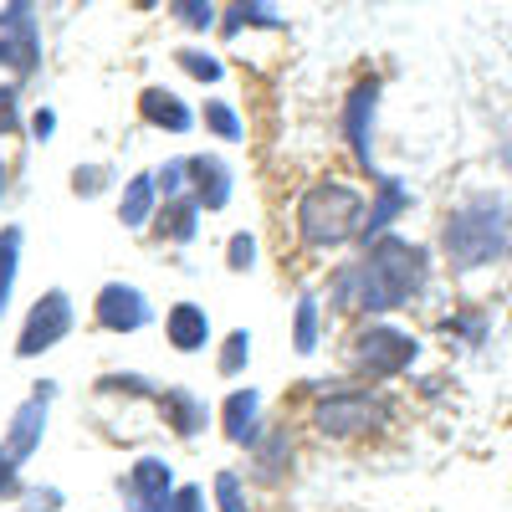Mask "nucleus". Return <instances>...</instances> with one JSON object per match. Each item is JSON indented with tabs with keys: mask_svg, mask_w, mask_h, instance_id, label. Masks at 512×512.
<instances>
[{
	"mask_svg": "<svg viewBox=\"0 0 512 512\" xmlns=\"http://www.w3.org/2000/svg\"><path fill=\"white\" fill-rule=\"evenodd\" d=\"M354 267V308L364 313H395L405 308L410 297L425 287V277H431V256H425V246L405 241V236H379L364 246Z\"/></svg>",
	"mask_w": 512,
	"mask_h": 512,
	"instance_id": "nucleus-1",
	"label": "nucleus"
},
{
	"mask_svg": "<svg viewBox=\"0 0 512 512\" xmlns=\"http://www.w3.org/2000/svg\"><path fill=\"white\" fill-rule=\"evenodd\" d=\"M441 251L456 272L492 267L512 256V216L497 195H466L441 221Z\"/></svg>",
	"mask_w": 512,
	"mask_h": 512,
	"instance_id": "nucleus-2",
	"label": "nucleus"
},
{
	"mask_svg": "<svg viewBox=\"0 0 512 512\" xmlns=\"http://www.w3.org/2000/svg\"><path fill=\"white\" fill-rule=\"evenodd\" d=\"M297 236L308 246H344L349 236H364V195L338 180L313 185L297 200Z\"/></svg>",
	"mask_w": 512,
	"mask_h": 512,
	"instance_id": "nucleus-3",
	"label": "nucleus"
},
{
	"mask_svg": "<svg viewBox=\"0 0 512 512\" xmlns=\"http://www.w3.org/2000/svg\"><path fill=\"white\" fill-rule=\"evenodd\" d=\"M390 425V400L379 390H323L313 405V431L349 441V436H369Z\"/></svg>",
	"mask_w": 512,
	"mask_h": 512,
	"instance_id": "nucleus-4",
	"label": "nucleus"
},
{
	"mask_svg": "<svg viewBox=\"0 0 512 512\" xmlns=\"http://www.w3.org/2000/svg\"><path fill=\"white\" fill-rule=\"evenodd\" d=\"M349 349H354V354H349L354 369L369 374V379H395V374H405V369L420 359V344H415L405 328H390V323L359 328Z\"/></svg>",
	"mask_w": 512,
	"mask_h": 512,
	"instance_id": "nucleus-5",
	"label": "nucleus"
},
{
	"mask_svg": "<svg viewBox=\"0 0 512 512\" xmlns=\"http://www.w3.org/2000/svg\"><path fill=\"white\" fill-rule=\"evenodd\" d=\"M72 333V297L62 287L52 292H41L26 323H21V338H16V359H36V354H47L52 344H62V338Z\"/></svg>",
	"mask_w": 512,
	"mask_h": 512,
	"instance_id": "nucleus-6",
	"label": "nucleus"
},
{
	"mask_svg": "<svg viewBox=\"0 0 512 512\" xmlns=\"http://www.w3.org/2000/svg\"><path fill=\"white\" fill-rule=\"evenodd\" d=\"M52 395H57V384H52V379H41V384H31V395L16 405V415H11V425H6V451H11L16 461H31V456L41 451Z\"/></svg>",
	"mask_w": 512,
	"mask_h": 512,
	"instance_id": "nucleus-7",
	"label": "nucleus"
},
{
	"mask_svg": "<svg viewBox=\"0 0 512 512\" xmlns=\"http://www.w3.org/2000/svg\"><path fill=\"white\" fill-rule=\"evenodd\" d=\"M93 318H98V328H108V333H139V328H149L154 308H149V297H144L134 282H108V287L93 297Z\"/></svg>",
	"mask_w": 512,
	"mask_h": 512,
	"instance_id": "nucleus-8",
	"label": "nucleus"
},
{
	"mask_svg": "<svg viewBox=\"0 0 512 512\" xmlns=\"http://www.w3.org/2000/svg\"><path fill=\"white\" fill-rule=\"evenodd\" d=\"M169 492H175V466H169L164 456H139L128 482H123V497H128L134 512H159L169 502Z\"/></svg>",
	"mask_w": 512,
	"mask_h": 512,
	"instance_id": "nucleus-9",
	"label": "nucleus"
},
{
	"mask_svg": "<svg viewBox=\"0 0 512 512\" xmlns=\"http://www.w3.org/2000/svg\"><path fill=\"white\" fill-rule=\"evenodd\" d=\"M374 103H379V82L369 77V82H359V88L349 93V103H344V134H349V149H354V159L364 164V169H374Z\"/></svg>",
	"mask_w": 512,
	"mask_h": 512,
	"instance_id": "nucleus-10",
	"label": "nucleus"
},
{
	"mask_svg": "<svg viewBox=\"0 0 512 512\" xmlns=\"http://www.w3.org/2000/svg\"><path fill=\"white\" fill-rule=\"evenodd\" d=\"M231 185H236V175H231V164L221 154H195L190 159V195L205 210H226L231 205Z\"/></svg>",
	"mask_w": 512,
	"mask_h": 512,
	"instance_id": "nucleus-11",
	"label": "nucleus"
},
{
	"mask_svg": "<svg viewBox=\"0 0 512 512\" xmlns=\"http://www.w3.org/2000/svg\"><path fill=\"white\" fill-rule=\"evenodd\" d=\"M154 400H159V415L169 420V431H175V436H200L205 431L210 410H205V400L195 390H185V384H164Z\"/></svg>",
	"mask_w": 512,
	"mask_h": 512,
	"instance_id": "nucleus-12",
	"label": "nucleus"
},
{
	"mask_svg": "<svg viewBox=\"0 0 512 512\" xmlns=\"http://www.w3.org/2000/svg\"><path fill=\"white\" fill-rule=\"evenodd\" d=\"M410 210V190L390 175H379L374 180V205H369V216H364V246L379 241V236H390V226Z\"/></svg>",
	"mask_w": 512,
	"mask_h": 512,
	"instance_id": "nucleus-13",
	"label": "nucleus"
},
{
	"mask_svg": "<svg viewBox=\"0 0 512 512\" xmlns=\"http://www.w3.org/2000/svg\"><path fill=\"white\" fill-rule=\"evenodd\" d=\"M164 338H169V349H180V354H200L210 344V318L200 303H175L164 313Z\"/></svg>",
	"mask_w": 512,
	"mask_h": 512,
	"instance_id": "nucleus-14",
	"label": "nucleus"
},
{
	"mask_svg": "<svg viewBox=\"0 0 512 512\" xmlns=\"http://www.w3.org/2000/svg\"><path fill=\"white\" fill-rule=\"evenodd\" d=\"M139 113H144L154 128H164V134H190V128H195V113L185 108L180 93H169V88H144Z\"/></svg>",
	"mask_w": 512,
	"mask_h": 512,
	"instance_id": "nucleus-15",
	"label": "nucleus"
},
{
	"mask_svg": "<svg viewBox=\"0 0 512 512\" xmlns=\"http://www.w3.org/2000/svg\"><path fill=\"white\" fill-rule=\"evenodd\" d=\"M256 415H262V395L256 390H231L221 420H226V441L236 446H256L262 441V425H256Z\"/></svg>",
	"mask_w": 512,
	"mask_h": 512,
	"instance_id": "nucleus-16",
	"label": "nucleus"
},
{
	"mask_svg": "<svg viewBox=\"0 0 512 512\" xmlns=\"http://www.w3.org/2000/svg\"><path fill=\"white\" fill-rule=\"evenodd\" d=\"M36 62H41V36H36V21L0 26V67H11L16 77H26Z\"/></svg>",
	"mask_w": 512,
	"mask_h": 512,
	"instance_id": "nucleus-17",
	"label": "nucleus"
},
{
	"mask_svg": "<svg viewBox=\"0 0 512 512\" xmlns=\"http://www.w3.org/2000/svg\"><path fill=\"white\" fill-rule=\"evenodd\" d=\"M200 200L195 195H175V200H164L159 205V221H154V231L164 236V241H175V246H185V241H195V231H200Z\"/></svg>",
	"mask_w": 512,
	"mask_h": 512,
	"instance_id": "nucleus-18",
	"label": "nucleus"
},
{
	"mask_svg": "<svg viewBox=\"0 0 512 512\" xmlns=\"http://www.w3.org/2000/svg\"><path fill=\"white\" fill-rule=\"evenodd\" d=\"M154 200H159V185H154V175H134V180L123 185V200H118V221H123L128 231L149 226V216H154Z\"/></svg>",
	"mask_w": 512,
	"mask_h": 512,
	"instance_id": "nucleus-19",
	"label": "nucleus"
},
{
	"mask_svg": "<svg viewBox=\"0 0 512 512\" xmlns=\"http://www.w3.org/2000/svg\"><path fill=\"white\" fill-rule=\"evenodd\" d=\"M251 451H256V477H262V482H277V477L287 472V461H292V441H287V431H272L267 441H256Z\"/></svg>",
	"mask_w": 512,
	"mask_h": 512,
	"instance_id": "nucleus-20",
	"label": "nucleus"
},
{
	"mask_svg": "<svg viewBox=\"0 0 512 512\" xmlns=\"http://www.w3.org/2000/svg\"><path fill=\"white\" fill-rule=\"evenodd\" d=\"M16 262H21V226H0V313H6V303H11Z\"/></svg>",
	"mask_w": 512,
	"mask_h": 512,
	"instance_id": "nucleus-21",
	"label": "nucleus"
},
{
	"mask_svg": "<svg viewBox=\"0 0 512 512\" xmlns=\"http://www.w3.org/2000/svg\"><path fill=\"white\" fill-rule=\"evenodd\" d=\"M241 26H282V16H277V6H272V0H236L221 31H226V36H236Z\"/></svg>",
	"mask_w": 512,
	"mask_h": 512,
	"instance_id": "nucleus-22",
	"label": "nucleus"
},
{
	"mask_svg": "<svg viewBox=\"0 0 512 512\" xmlns=\"http://www.w3.org/2000/svg\"><path fill=\"white\" fill-rule=\"evenodd\" d=\"M292 349H297V354H313V349H318V297H313V292H303V297H297Z\"/></svg>",
	"mask_w": 512,
	"mask_h": 512,
	"instance_id": "nucleus-23",
	"label": "nucleus"
},
{
	"mask_svg": "<svg viewBox=\"0 0 512 512\" xmlns=\"http://www.w3.org/2000/svg\"><path fill=\"white\" fill-rule=\"evenodd\" d=\"M169 16H175L180 26H190V31L216 26V6H210V0H169Z\"/></svg>",
	"mask_w": 512,
	"mask_h": 512,
	"instance_id": "nucleus-24",
	"label": "nucleus"
},
{
	"mask_svg": "<svg viewBox=\"0 0 512 512\" xmlns=\"http://www.w3.org/2000/svg\"><path fill=\"white\" fill-rule=\"evenodd\" d=\"M246 359H251V333H246V328L226 333V344H221V364H216V369H221L226 379H236V374L246 369Z\"/></svg>",
	"mask_w": 512,
	"mask_h": 512,
	"instance_id": "nucleus-25",
	"label": "nucleus"
},
{
	"mask_svg": "<svg viewBox=\"0 0 512 512\" xmlns=\"http://www.w3.org/2000/svg\"><path fill=\"white\" fill-rule=\"evenodd\" d=\"M205 128L210 134H221L226 144H236L246 128H241V118H236V108L231 103H205Z\"/></svg>",
	"mask_w": 512,
	"mask_h": 512,
	"instance_id": "nucleus-26",
	"label": "nucleus"
},
{
	"mask_svg": "<svg viewBox=\"0 0 512 512\" xmlns=\"http://www.w3.org/2000/svg\"><path fill=\"white\" fill-rule=\"evenodd\" d=\"M154 185H159V195H164V200L185 195V185H190V159H169L164 169H154Z\"/></svg>",
	"mask_w": 512,
	"mask_h": 512,
	"instance_id": "nucleus-27",
	"label": "nucleus"
},
{
	"mask_svg": "<svg viewBox=\"0 0 512 512\" xmlns=\"http://www.w3.org/2000/svg\"><path fill=\"white\" fill-rule=\"evenodd\" d=\"M175 62H180L190 77H200V82H221V57H210V52H200V47H185Z\"/></svg>",
	"mask_w": 512,
	"mask_h": 512,
	"instance_id": "nucleus-28",
	"label": "nucleus"
},
{
	"mask_svg": "<svg viewBox=\"0 0 512 512\" xmlns=\"http://www.w3.org/2000/svg\"><path fill=\"white\" fill-rule=\"evenodd\" d=\"M216 507H221V512H251V502H246L236 472H216Z\"/></svg>",
	"mask_w": 512,
	"mask_h": 512,
	"instance_id": "nucleus-29",
	"label": "nucleus"
},
{
	"mask_svg": "<svg viewBox=\"0 0 512 512\" xmlns=\"http://www.w3.org/2000/svg\"><path fill=\"white\" fill-rule=\"evenodd\" d=\"M226 262H231V272H251V262H256V241H251V231H236V236H231Z\"/></svg>",
	"mask_w": 512,
	"mask_h": 512,
	"instance_id": "nucleus-30",
	"label": "nucleus"
},
{
	"mask_svg": "<svg viewBox=\"0 0 512 512\" xmlns=\"http://www.w3.org/2000/svg\"><path fill=\"white\" fill-rule=\"evenodd\" d=\"M0 497H21V461L0 441Z\"/></svg>",
	"mask_w": 512,
	"mask_h": 512,
	"instance_id": "nucleus-31",
	"label": "nucleus"
},
{
	"mask_svg": "<svg viewBox=\"0 0 512 512\" xmlns=\"http://www.w3.org/2000/svg\"><path fill=\"white\" fill-rule=\"evenodd\" d=\"M159 512H205V492L200 487H175Z\"/></svg>",
	"mask_w": 512,
	"mask_h": 512,
	"instance_id": "nucleus-32",
	"label": "nucleus"
},
{
	"mask_svg": "<svg viewBox=\"0 0 512 512\" xmlns=\"http://www.w3.org/2000/svg\"><path fill=\"white\" fill-rule=\"evenodd\" d=\"M62 507V492L57 487H31L26 492V512H57Z\"/></svg>",
	"mask_w": 512,
	"mask_h": 512,
	"instance_id": "nucleus-33",
	"label": "nucleus"
},
{
	"mask_svg": "<svg viewBox=\"0 0 512 512\" xmlns=\"http://www.w3.org/2000/svg\"><path fill=\"white\" fill-rule=\"evenodd\" d=\"M16 123H21V113H16V88H0V134H16Z\"/></svg>",
	"mask_w": 512,
	"mask_h": 512,
	"instance_id": "nucleus-34",
	"label": "nucleus"
},
{
	"mask_svg": "<svg viewBox=\"0 0 512 512\" xmlns=\"http://www.w3.org/2000/svg\"><path fill=\"white\" fill-rule=\"evenodd\" d=\"M103 180H108V169H77V175H72V190H77V195H98Z\"/></svg>",
	"mask_w": 512,
	"mask_h": 512,
	"instance_id": "nucleus-35",
	"label": "nucleus"
},
{
	"mask_svg": "<svg viewBox=\"0 0 512 512\" xmlns=\"http://www.w3.org/2000/svg\"><path fill=\"white\" fill-rule=\"evenodd\" d=\"M31 128H36V139H52V128H57V113H52V108H41V113L31 118Z\"/></svg>",
	"mask_w": 512,
	"mask_h": 512,
	"instance_id": "nucleus-36",
	"label": "nucleus"
},
{
	"mask_svg": "<svg viewBox=\"0 0 512 512\" xmlns=\"http://www.w3.org/2000/svg\"><path fill=\"white\" fill-rule=\"evenodd\" d=\"M134 6H139V11H149V6H159V0H134Z\"/></svg>",
	"mask_w": 512,
	"mask_h": 512,
	"instance_id": "nucleus-37",
	"label": "nucleus"
},
{
	"mask_svg": "<svg viewBox=\"0 0 512 512\" xmlns=\"http://www.w3.org/2000/svg\"><path fill=\"white\" fill-rule=\"evenodd\" d=\"M0 190H6V169H0Z\"/></svg>",
	"mask_w": 512,
	"mask_h": 512,
	"instance_id": "nucleus-38",
	"label": "nucleus"
}]
</instances>
